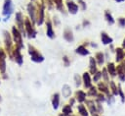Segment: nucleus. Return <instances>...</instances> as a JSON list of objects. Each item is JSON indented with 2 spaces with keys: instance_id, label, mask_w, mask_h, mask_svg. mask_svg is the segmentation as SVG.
<instances>
[{
  "instance_id": "1",
  "label": "nucleus",
  "mask_w": 125,
  "mask_h": 116,
  "mask_svg": "<svg viewBox=\"0 0 125 116\" xmlns=\"http://www.w3.org/2000/svg\"><path fill=\"white\" fill-rule=\"evenodd\" d=\"M3 40H4V46H5V51L8 53L10 57H12V52H13V45L14 41L12 38V34L8 30H3Z\"/></svg>"
},
{
  "instance_id": "2",
  "label": "nucleus",
  "mask_w": 125,
  "mask_h": 116,
  "mask_svg": "<svg viewBox=\"0 0 125 116\" xmlns=\"http://www.w3.org/2000/svg\"><path fill=\"white\" fill-rule=\"evenodd\" d=\"M12 38L14 43L16 44V47H18L19 49H22L24 47L23 45V40H22V34L21 33V31L18 29V28L16 26L12 27Z\"/></svg>"
},
{
  "instance_id": "3",
  "label": "nucleus",
  "mask_w": 125,
  "mask_h": 116,
  "mask_svg": "<svg viewBox=\"0 0 125 116\" xmlns=\"http://www.w3.org/2000/svg\"><path fill=\"white\" fill-rule=\"evenodd\" d=\"M14 13V4L12 0H4L2 15L4 16V22H7L11 15Z\"/></svg>"
},
{
  "instance_id": "4",
  "label": "nucleus",
  "mask_w": 125,
  "mask_h": 116,
  "mask_svg": "<svg viewBox=\"0 0 125 116\" xmlns=\"http://www.w3.org/2000/svg\"><path fill=\"white\" fill-rule=\"evenodd\" d=\"M27 48H28V50H27L28 51V54L30 55V59L33 62H35V63H41V62L44 61V56L33 45L28 44Z\"/></svg>"
},
{
  "instance_id": "5",
  "label": "nucleus",
  "mask_w": 125,
  "mask_h": 116,
  "mask_svg": "<svg viewBox=\"0 0 125 116\" xmlns=\"http://www.w3.org/2000/svg\"><path fill=\"white\" fill-rule=\"evenodd\" d=\"M15 22H16V27L18 29L21 31V33L23 36H26L25 33V29H24V17L21 12H16L15 15Z\"/></svg>"
},
{
  "instance_id": "6",
  "label": "nucleus",
  "mask_w": 125,
  "mask_h": 116,
  "mask_svg": "<svg viewBox=\"0 0 125 116\" xmlns=\"http://www.w3.org/2000/svg\"><path fill=\"white\" fill-rule=\"evenodd\" d=\"M24 29H25V33H26V36L28 38H35L36 37V30H35V28L33 27V23L28 19H24Z\"/></svg>"
},
{
  "instance_id": "7",
  "label": "nucleus",
  "mask_w": 125,
  "mask_h": 116,
  "mask_svg": "<svg viewBox=\"0 0 125 116\" xmlns=\"http://www.w3.org/2000/svg\"><path fill=\"white\" fill-rule=\"evenodd\" d=\"M44 22H45V4L41 2L40 4H38V7H37L35 24L37 26H41Z\"/></svg>"
},
{
  "instance_id": "8",
  "label": "nucleus",
  "mask_w": 125,
  "mask_h": 116,
  "mask_svg": "<svg viewBox=\"0 0 125 116\" xmlns=\"http://www.w3.org/2000/svg\"><path fill=\"white\" fill-rule=\"evenodd\" d=\"M26 10H27V14H28V19L33 24H35V22H36V11H37V8L34 5V3L33 2L28 3L27 6H26Z\"/></svg>"
},
{
  "instance_id": "9",
  "label": "nucleus",
  "mask_w": 125,
  "mask_h": 116,
  "mask_svg": "<svg viewBox=\"0 0 125 116\" xmlns=\"http://www.w3.org/2000/svg\"><path fill=\"white\" fill-rule=\"evenodd\" d=\"M6 59H7V52L5 49L0 47V73L2 75L6 74Z\"/></svg>"
},
{
  "instance_id": "10",
  "label": "nucleus",
  "mask_w": 125,
  "mask_h": 116,
  "mask_svg": "<svg viewBox=\"0 0 125 116\" xmlns=\"http://www.w3.org/2000/svg\"><path fill=\"white\" fill-rule=\"evenodd\" d=\"M12 57L14 58L15 62H16L19 66H21V65L23 64V57H22V55H21V49H19L18 47H16V48H14V49H13Z\"/></svg>"
},
{
  "instance_id": "11",
  "label": "nucleus",
  "mask_w": 125,
  "mask_h": 116,
  "mask_svg": "<svg viewBox=\"0 0 125 116\" xmlns=\"http://www.w3.org/2000/svg\"><path fill=\"white\" fill-rule=\"evenodd\" d=\"M65 6H66V9H67V12H68L69 14H71V15H75V14L78 12V10H79L78 4H76V3L73 2V1H69V0L66 1Z\"/></svg>"
},
{
  "instance_id": "12",
  "label": "nucleus",
  "mask_w": 125,
  "mask_h": 116,
  "mask_svg": "<svg viewBox=\"0 0 125 116\" xmlns=\"http://www.w3.org/2000/svg\"><path fill=\"white\" fill-rule=\"evenodd\" d=\"M116 73L121 82H125V61L121 62L120 65L116 67Z\"/></svg>"
},
{
  "instance_id": "13",
  "label": "nucleus",
  "mask_w": 125,
  "mask_h": 116,
  "mask_svg": "<svg viewBox=\"0 0 125 116\" xmlns=\"http://www.w3.org/2000/svg\"><path fill=\"white\" fill-rule=\"evenodd\" d=\"M82 82L84 85L85 88H89L92 87V79H91V74L89 72H84L82 75Z\"/></svg>"
},
{
  "instance_id": "14",
  "label": "nucleus",
  "mask_w": 125,
  "mask_h": 116,
  "mask_svg": "<svg viewBox=\"0 0 125 116\" xmlns=\"http://www.w3.org/2000/svg\"><path fill=\"white\" fill-rule=\"evenodd\" d=\"M85 102H86V105H87V109H88V111H89L91 114L98 113L96 100L94 101V99H86Z\"/></svg>"
},
{
  "instance_id": "15",
  "label": "nucleus",
  "mask_w": 125,
  "mask_h": 116,
  "mask_svg": "<svg viewBox=\"0 0 125 116\" xmlns=\"http://www.w3.org/2000/svg\"><path fill=\"white\" fill-rule=\"evenodd\" d=\"M46 34L51 39L55 38V36H56L55 31L53 29V24H52V22L50 20H47L46 21Z\"/></svg>"
},
{
  "instance_id": "16",
  "label": "nucleus",
  "mask_w": 125,
  "mask_h": 116,
  "mask_svg": "<svg viewBox=\"0 0 125 116\" xmlns=\"http://www.w3.org/2000/svg\"><path fill=\"white\" fill-rule=\"evenodd\" d=\"M74 95H75V96H74L75 99H76L79 103H83V102H85L86 99H87V93H86L85 91L81 90V89L76 90L75 93H74Z\"/></svg>"
},
{
  "instance_id": "17",
  "label": "nucleus",
  "mask_w": 125,
  "mask_h": 116,
  "mask_svg": "<svg viewBox=\"0 0 125 116\" xmlns=\"http://www.w3.org/2000/svg\"><path fill=\"white\" fill-rule=\"evenodd\" d=\"M96 72H98V64L96 62V59L94 57H90V59H89V73L94 75Z\"/></svg>"
},
{
  "instance_id": "18",
  "label": "nucleus",
  "mask_w": 125,
  "mask_h": 116,
  "mask_svg": "<svg viewBox=\"0 0 125 116\" xmlns=\"http://www.w3.org/2000/svg\"><path fill=\"white\" fill-rule=\"evenodd\" d=\"M97 88L98 90L101 92V93H104V94H106V95H109L110 94V90H109V87H107V85L105 83H98V86H97Z\"/></svg>"
},
{
  "instance_id": "19",
  "label": "nucleus",
  "mask_w": 125,
  "mask_h": 116,
  "mask_svg": "<svg viewBox=\"0 0 125 116\" xmlns=\"http://www.w3.org/2000/svg\"><path fill=\"white\" fill-rule=\"evenodd\" d=\"M63 38L67 41V42H72L74 40V35L72 30L69 28H65L63 30Z\"/></svg>"
},
{
  "instance_id": "20",
  "label": "nucleus",
  "mask_w": 125,
  "mask_h": 116,
  "mask_svg": "<svg viewBox=\"0 0 125 116\" xmlns=\"http://www.w3.org/2000/svg\"><path fill=\"white\" fill-rule=\"evenodd\" d=\"M101 40H102V43L104 45H107V44H111L113 39L106 33V32H102L101 33Z\"/></svg>"
},
{
  "instance_id": "21",
  "label": "nucleus",
  "mask_w": 125,
  "mask_h": 116,
  "mask_svg": "<svg viewBox=\"0 0 125 116\" xmlns=\"http://www.w3.org/2000/svg\"><path fill=\"white\" fill-rule=\"evenodd\" d=\"M75 53H77L78 55H81V56H86V55H89L90 51L86 48L85 45H79L75 49Z\"/></svg>"
},
{
  "instance_id": "22",
  "label": "nucleus",
  "mask_w": 125,
  "mask_h": 116,
  "mask_svg": "<svg viewBox=\"0 0 125 116\" xmlns=\"http://www.w3.org/2000/svg\"><path fill=\"white\" fill-rule=\"evenodd\" d=\"M106 70L108 72V75H110L111 77H115L116 76V66L114 65V63L112 62H108L107 66H106Z\"/></svg>"
},
{
  "instance_id": "23",
  "label": "nucleus",
  "mask_w": 125,
  "mask_h": 116,
  "mask_svg": "<svg viewBox=\"0 0 125 116\" xmlns=\"http://www.w3.org/2000/svg\"><path fill=\"white\" fill-rule=\"evenodd\" d=\"M95 59H96V62L98 64V66H103L104 63V54L101 51L97 52L96 53V56H95Z\"/></svg>"
},
{
  "instance_id": "24",
  "label": "nucleus",
  "mask_w": 125,
  "mask_h": 116,
  "mask_svg": "<svg viewBox=\"0 0 125 116\" xmlns=\"http://www.w3.org/2000/svg\"><path fill=\"white\" fill-rule=\"evenodd\" d=\"M59 105H60V93L56 92L52 96V106L56 110L59 108Z\"/></svg>"
},
{
  "instance_id": "25",
  "label": "nucleus",
  "mask_w": 125,
  "mask_h": 116,
  "mask_svg": "<svg viewBox=\"0 0 125 116\" xmlns=\"http://www.w3.org/2000/svg\"><path fill=\"white\" fill-rule=\"evenodd\" d=\"M77 111L81 116H89V111L83 103H79L77 105Z\"/></svg>"
},
{
  "instance_id": "26",
  "label": "nucleus",
  "mask_w": 125,
  "mask_h": 116,
  "mask_svg": "<svg viewBox=\"0 0 125 116\" xmlns=\"http://www.w3.org/2000/svg\"><path fill=\"white\" fill-rule=\"evenodd\" d=\"M62 96L64 98H68L71 94V88L68 85H63L62 87Z\"/></svg>"
},
{
  "instance_id": "27",
  "label": "nucleus",
  "mask_w": 125,
  "mask_h": 116,
  "mask_svg": "<svg viewBox=\"0 0 125 116\" xmlns=\"http://www.w3.org/2000/svg\"><path fill=\"white\" fill-rule=\"evenodd\" d=\"M125 57V53L123 51V48H116V62H121Z\"/></svg>"
},
{
  "instance_id": "28",
  "label": "nucleus",
  "mask_w": 125,
  "mask_h": 116,
  "mask_svg": "<svg viewBox=\"0 0 125 116\" xmlns=\"http://www.w3.org/2000/svg\"><path fill=\"white\" fill-rule=\"evenodd\" d=\"M108 84H109V89H110L112 95H118V87L115 85V83L113 81H109Z\"/></svg>"
},
{
  "instance_id": "29",
  "label": "nucleus",
  "mask_w": 125,
  "mask_h": 116,
  "mask_svg": "<svg viewBox=\"0 0 125 116\" xmlns=\"http://www.w3.org/2000/svg\"><path fill=\"white\" fill-rule=\"evenodd\" d=\"M62 113L63 114V116H70L72 114V108L69 104H66L62 107Z\"/></svg>"
},
{
  "instance_id": "30",
  "label": "nucleus",
  "mask_w": 125,
  "mask_h": 116,
  "mask_svg": "<svg viewBox=\"0 0 125 116\" xmlns=\"http://www.w3.org/2000/svg\"><path fill=\"white\" fill-rule=\"evenodd\" d=\"M97 94H98V88H97V87L92 86L91 87H89V90H88V92H87V95H89V96H91V97H94V96L96 97Z\"/></svg>"
},
{
  "instance_id": "31",
  "label": "nucleus",
  "mask_w": 125,
  "mask_h": 116,
  "mask_svg": "<svg viewBox=\"0 0 125 116\" xmlns=\"http://www.w3.org/2000/svg\"><path fill=\"white\" fill-rule=\"evenodd\" d=\"M104 18H105L106 22H107L109 25H113V24H114V19H113L112 15L110 14L109 11H105V12H104Z\"/></svg>"
},
{
  "instance_id": "32",
  "label": "nucleus",
  "mask_w": 125,
  "mask_h": 116,
  "mask_svg": "<svg viewBox=\"0 0 125 116\" xmlns=\"http://www.w3.org/2000/svg\"><path fill=\"white\" fill-rule=\"evenodd\" d=\"M101 79H102V71H98L93 75V80L92 81L94 83H99L101 81Z\"/></svg>"
},
{
  "instance_id": "33",
  "label": "nucleus",
  "mask_w": 125,
  "mask_h": 116,
  "mask_svg": "<svg viewBox=\"0 0 125 116\" xmlns=\"http://www.w3.org/2000/svg\"><path fill=\"white\" fill-rule=\"evenodd\" d=\"M96 101L97 102H100V103H103V102H105L106 101V97L104 93H98L97 96H96Z\"/></svg>"
},
{
  "instance_id": "34",
  "label": "nucleus",
  "mask_w": 125,
  "mask_h": 116,
  "mask_svg": "<svg viewBox=\"0 0 125 116\" xmlns=\"http://www.w3.org/2000/svg\"><path fill=\"white\" fill-rule=\"evenodd\" d=\"M55 2V7L61 11V12H63V4H62V0H54Z\"/></svg>"
},
{
  "instance_id": "35",
  "label": "nucleus",
  "mask_w": 125,
  "mask_h": 116,
  "mask_svg": "<svg viewBox=\"0 0 125 116\" xmlns=\"http://www.w3.org/2000/svg\"><path fill=\"white\" fill-rule=\"evenodd\" d=\"M108 72H107V70H106V68H103L102 69V78L104 79V81L105 82V83H108L109 81H108Z\"/></svg>"
},
{
  "instance_id": "36",
  "label": "nucleus",
  "mask_w": 125,
  "mask_h": 116,
  "mask_svg": "<svg viewBox=\"0 0 125 116\" xmlns=\"http://www.w3.org/2000/svg\"><path fill=\"white\" fill-rule=\"evenodd\" d=\"M74 82H75V86L77 87H79L81 86V84H82V77H80L78 74H76L74 76Z\"/></svg>"
},
{
  "instance_id": "37",
  "label": "nucleus",
  "mask_w": 125,
  "mask_h": 116,
  "mask_svg": "<svg viewBox=\"0 0 125 116\" xmlns=\"http://www.w3.org/2000/svg\"><path fill=\"white\" fill-rule=\"evenodd\" d=\"M78 6H80V8H81L82 11H85L87 9V5H86V3H85L84 0H78Z\"/></svg>"
},
{
  "instance_id": "38",
  "label": "nucleus",
  "mask_w": 125,
  "mask_h": 116,
  "mask_svg": "<svg viewBox=\"0 0 125 116\" xmlns=\"http://www.w3.org/2000/svg\"><path fill=\"white\" fill-rule=\"evenodd\" d=\"M62 62H63V65H64L65 67H68V66L70 65V60H69V58H68L66 55L62 56Z\"/></svg>"
},
{
  "instance_id": "39",
  "label": "nucleus",
  "mask_w": 125,
  "mask_h": 116,
  "mask_svg": "<svg viewBox=\"0 0 125 116\" xmlns=\"http://www.w3.org/2000/svg\"><path fill=\"white\" fill-rule=\"evenodd\" d=\"M118 94L120 95L121 102H125V95H124V93H123V91H122V89H121L120 87H118Z\"/></svg>"
},
{
  "instance_id": "40",
  "label": "nucleus",
  "mask_w": 125,
  "mask_h": 116,
  "mask_svg": "<svg viewBox=\"0 0 125 116\" xmlns=\"http://www.w3.org/2000/svg\"><path fill=\"white\" fill-rule=\"evenodd\" d=\"M118 25L120 27H125V19L124 18H119L118 19Z\"/></svg>"
},
{
  "instance_id": "41",
  "label": "nucleus",
  "mask_w": 125,
  "mask_h": 116,
  "mask_svg": "<svg viewBox=\"0 0 125 116\" xmlns=\"http://www.w3.org/2000/svg\"><path fill=\"white\" fill-rule=\"evenodd\" d=\"M53 23H54L55 26H59L60 25V21H59V19H58L57 16H54L53 17Z\"/></svg>"
},
{
  "instance_id": "42",
  "label": "nucleus",
  "mask_w": 125,
  "mask_h": 116,
  "mask_svg": "<svg viewBox=\"0 0 125 116\" xmlns=\"http://www.w3.org/2000/svg\"><path fill=\"white\" fill-rule=\"evenodd\" d=\"M75 102H76V99H75V97H70V99H69V105L70 106H72V105H74L75 104Z\"/></svg>"
},
{
  "instance_id": "43",
  "label": "nucleus",
  "mask_w": 125,
  "mask_h": 116,
  "mask_svg": "<svg viewBox=\"0 0 125 116\" xmlns=\"http://www.w3.org/2000/svg\"><path fill=\"white\" fill-rule=\"evenodd\" d=\"M88 26H90V22H89L88 20H84V21L82 22V27L85 28V27H88Z\"/></svg>"
},
{
  "instance_id": "44",
  "label": "nucleus",
  "mask_w": 125,
  "mask_h": 116,
  "mask_svg": "<svg viewBox=\"0 0 125 116\" xmlns=\"http://www.w3.org/2000/svg\"><path fill=\"white\" fill-rule=\"evenodd\" d=\"M90 45H91L92 47H95V48H98V44H97V43H95V42H94V43H93V42H90Z\"/></svg>"
},
{
  "instance_id": "45",
  "label": "nucleus",
  "mask_w": 125,
  "mask_h": 116,
  "mask_svg": "<svg viewBox=\"0 0 125 116\" xmlns=\"http://www.w3.org/2000/svg\"><path fill=\"white\" fill-rule=\"evenodd\" d=\"M122 48H125V38L123 39V42H122Z\"/></svg>"
},
{
  "instance_id": "46",
  "label": "nucleus",
  "mask_w": 125,
  "mask_h": 116,
  "mask_svg": "<svg viewBox=\"0 0 125 116\" xmlns=\"http://www.w3.org/2000/svg\"><path fill=\"white\" fill-rule=\"evenodd\" d=\"M115 2H117V3H121V2H123V1H125V0H114Z\"/></svg>"
},
{
  "instance_id": "47",
  "label": "nucleus",
  "mask_w": 125,
  "mask_h": 116,
  "mask_svg": "<svg viewBox=\"0 0 125 116\" xmlns=\"http://www.w3.org/2000/svg\"><path fill=\"white\" fill-rule=\"evenodd\" d=\"M2 102V96H1V94H0V103Z\"/></svg>"
},
{
  "instance_id": "48",
  "label": "nucleus",
  "mask_w": 125,
  "mask_h": 116,
  "mask_svg": "<svg viewBox=\"0 0 125 116\" xmlns=\"http://www.w3.org/2000/svg\"><path fill=\"white\" fill-rule=\"evenodd\" d=\"M59 116H63V114H62H62H60V115H59Z\"/></svg>"
},
{
  "instance_id": "49",
  "label": "nucleus",
  "mask_w": 125,
  "mask_h": 116,
  "mask_svg": "<svg viewBox=\"0 0 125 116\" xmlns=\"http://www.w3.org/2000/svg\"><path fill=\"white\" fill-rule=\"evenodd\" d=\"M34 1H35V0H30V2H34Z\"/></svg>"
},
{
  "instance_id": "50",
  "label": "nucleus",
  "mask_w": 125,
  "mask_h": 116,
  "mask_svg": "<svg viewBox=\"0 0 125 116\" xmlns=\"http://www.w3.org/2000/svg\"><path fill=\"white\" fill-rule=\"evenodd\" d=\"M0 110H1V109H0Z\"/></svg>"
}]
</instances>
